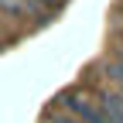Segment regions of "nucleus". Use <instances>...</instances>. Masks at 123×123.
<instances>
[{
    "label": "nucleus",
    "mask_w": 123,
    "mask_h": 123,
    "mask_svg": "<svg viewBox=\"0 0 123 123\" xmlns=\"http://www.w3.org/2000/svg\"><path fill=\"white\" fill-rule=\"evenodd\" d=\"M65 106H68V116L79 120V123H106L103 113H99L89 99H82V96H65Z\"/></svg>",
    "instance_id": "f257e3e1"
},
{
    "label": "nucleus",
    "mask_w": 123,
    "mask_h": 123,
    "mask_svg": "<svg viewBox=\"0 0 123 123\" xmlns=\"http://www.w3.org/2000/svg\"><path fill=\"white\" fill-rule=\"evenodd\" d=\"M103 120L106 123H123V99L120 96H103Z\"/></svg>",
    "instance_id": "f03ea898"
},
{
    "label": "nucleus",
    "mask_w": 123,
    "mask_h": 123,
    "mask_svg": "<svg viewBox=\"0 0 123 123\" xmlns=\"http://www.w3.org/2000/svg\"><path fill=\"white\" fill-rule=\"evenodd\" d=\"M110 79L120 86V92H123V65H110Z\"/></svg>",
    "instance_id": "7ed1b4c3"
},
{
    "label": "nucleus",
    "mask_w": 123,
    "mask_h": 123,
    "mask_svg": "<svg viewBox=\"0 0 123 123\" xmlns=\"http://www.w3.org/2000/svg\"><path fill=\"white\" fill-rule=\"evenodd\" d=\"M51 123H79V120H72V116H55Z\"/></svg>",
    "instance_id": "20e7f679"
}]
</instances>
